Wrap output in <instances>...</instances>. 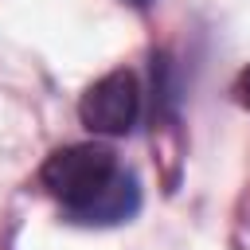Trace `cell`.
<instances>
[{"instance_id":"7a4b0ae2","label":"cell","mask_w":250,"mask_h":250,"mask_svg":"<svg viewBox=\"0 0 250 250\" xmlns=\"http://www.w3.org/2000/svg\"><path fill=\"white\" fill-rule=\"evenodd\" d=\"M141 113V90H137V78L129 70H109L102 74L78 102V117L86 129L94 133H105V137H121L133 129Z\"/></svg>"},{"instance_id":"3957f363","label":"cell","mask_w":250,"mask_h":250,"mask_svg":"<svg viewBox=\"0 0 250 250\" xmlns=\"http://www.w3.org/2000/svg\"><path fill=\"white\" fill-rule=\"evenodd\" d=\"M234 98H238V105H246V109H250V66L238 74V82H234Z\"/></svg>"},{"instance_id":"6da1fadb","label":"cell","mask_w":250,"mask_h":250,"mask_svg":"<svg viewBox=\"0 0 250 250\" xmlns=\"http://www.w3.org/2000/svg\"><path fill=\"white\" fill-rule=\"evenodd\" d=\"M125 168L117 164V156L105 145H66V148L47 156L39 180L62 203V211L70 219H78L98 195H105L113 188V180Z\"/></svg>"},{"instance_id":"277c9868","label":"cell","mask_w":250,"mask_h":250,"mask_svg":"<svg viewBox=\"0 0 250 250\" xmlns=\"http://www.w3.org/2000/svg\"><path fill=\"white\" fill-rule=\"evenodd\" d=\"M129 4H137V8H145V4H148V0H129Z\"/></svg>"}]
</instances>
